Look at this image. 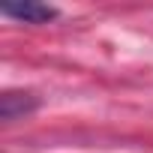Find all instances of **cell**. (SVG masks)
I'll use <instances>...</instances> for the list:
<instances>
[{"mask_svg":"<svg viewBox=\"0 0 153 153\" xmlns=\"http://www.w3.org/2000/svg\"><path fill=\"white\" fill-rule=\"evenodd\" d=\"M0 12H3L6 18H15V21H24V24H42V21H51L57 15V9L45 6V3H30V0H24V3H0Z\"/></svg>","mask_w":153,"mask_h":153,"instance_id":"cell-1","label":"cell"}]
</instances>
